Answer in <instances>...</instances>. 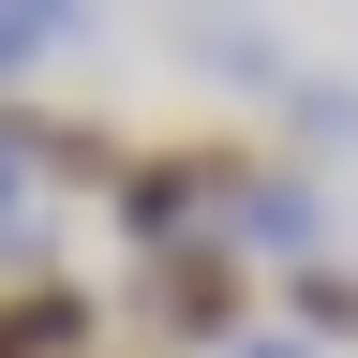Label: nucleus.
Wrapping results in <instances>:
<instances>
[{
	"mask_svg": "<svg viewBox=\"0 0 358 358\" xmlns=\"http://www.w3.org/2000/svg\"><path fill=\"white\" fill-rule=\"evenodd\" d=\"M239 134H164V150H134L120 179H105V224H120V254L150 268V254H179V239H209L224 224V194H239Z\"/></svg>",
	"mask_w": 358,
	"mask_h": 358,
	"instance_id": "obj_1",
	"label": "nucleus"
},
{
	"mask_svg": "<svg viewBox=\"0 0 358 358\" xmlns=\"http://www.w3.org/2000/svg\"><path fill=\"white\" fill-rule=\"evenodd\" d=\"M134 329H150V343H179V358H224V343L254 329V268L224 254V239L150 254V268H134Z\"/></svg>",
	"mask_w": 358,
	"mask_h": 358,
	"instance_id": "obj_2",
	"label": "nucleus"
},
{
	"mask_svg": "<svg viewBox=\"0 0 358 358\" xmlns=\"http://www.w3.org/2000/svg\"><path fill=\"white\" fill-rule=\"evenodd\" d=\"M209 239L239 254V268H299V254H329V179H313V150H254Z\"/></svg>",
	"mask_w": 358,
	"mask_h": 358,
	"instance_id": "obj_3",
	"label": "nucleus"
},
{
	"mask_svg": "<svg viewBox=\"0 0 358 358\" xmlns=\"http://www.w3.org/2000/svg\"><path fill=\"white\" fill-rule=\"evenodd\" d=\"M105 343V299L75 284V268H30V284H0V358H90Z\"/></svg>",
	"mask_w": 358,
	"mask_h": 358,
	"instance_id": "obj_4",
	"label": "nucleus"
},
{
	"mask_svg": "<svg viewBox=\"0 0 358 358\" xmlns=\"http://www.w3.org/2000/svg\"><path fill=\"white\" fill-rule=\"evenodd\" d=\"M45 239H60V194H45L30 134H15V105H0V284H30V268H45Z\"/></svg>",
	"mask_w": 358,
	"mask_h": 358,
	"instance_id": "obj_5",
	"label": "nucleus"
},
{
	"mask_svg": "<svg viewBox=\"0 0 358 358\" xmlns=\"http://www.w3.org/2000/svg\"><path fill=\"white\" fill-rule=\"evenodd\" d=\"M15 134H30L45 194H105V179L134 164V134H105V120H30V105H15Z\"/></svg>",
	"mask_w": 358,
	"mask_h": 358,
	"instance_id": "obj_6",
	"label": "nucleus"
},
{
	"mask_svg": "<svg viewBox=\"0 0 358 358\" xmlns=\"http://www.w3.org/2000/svg\"><path fill=\"white\" fill-rule=\"evenodd\" d=\"M194 60L239 90V105H284V90H299V75H284V45H268V15H209V30H194Z\"/></svg>",
	"mask_w": 358,
	"mask_h": 358,
	"instance_id": "obj_7",
	"label": "nucleus"
},
{
	"mask_svg": "<svg viewBox=\"0 0 358 358\" xmlns=\"http://www.w3.org/2000/svg\"><path fill=\"white\" fill-rule=\"evenodd\" d=\"M284 329H299V343H358V268H343V254H299V268H284Z\"/></svg>",
	"mask_w": 358,
	"mask_h": 358,
	"instance_id": "obj_8",
	"label": "nucleus"
},
{
	"mask_svg": "<svg viewBox=\"0 0 358 358\" xmlns=\"http://www.w3.org/2000/svg\"><path fill=\"white\" fill-rule=\"evenodd\" d=\"M75 30H90V0H0V90H15V75H45Z\"/></svg>",
	"mask_w": 358,
	"mask_h": 358,
	"instance_id": "obj_9",
	"label": "nucleus"
},
{
	"mask_svg": "<svg viewBox=\"0 0 358 358\" xmlns=\"http://www.w3.org/2000/svg\"><path fill=\"white\" fill-rule=\"evenodd\" d=\"M299 105V134H358V90H284Z\"/></svg>",
	"mask_w": 358,
	"mask_h": 358,
	"instance_id": "obj_10",
	"label": "nucleus"
},
{
	"mask_svg": "<svg viewBox=\"0 0 358 358\" xmlns=\"http://www.w3.org/2000/svg\"><path fill=\"white\" fill-rule=\"evenodd\" d=\"M224 358H313V343L284 329V313H254V329H239V343H224Z\"/></svg>",
	"mask_w": 358,
	"mask_h": 358,
	"instance_id": "obj_11",
	"label": "nucleus"
},
{
	"mask_svg": "<svg viewBox=\"0 0 358 358\" xmlns=\"http://www.w3.org/2000/svg\"><path fill=\"white\" fill-rule=\"evenodd\" d=\"M90 358H134V343H90Z\"/></svg>",
	"mask_w": 358,
	"mask_h": 358,
	"instance_id": "obj_12",
	"label": "nucleus"
}]
</instances>
